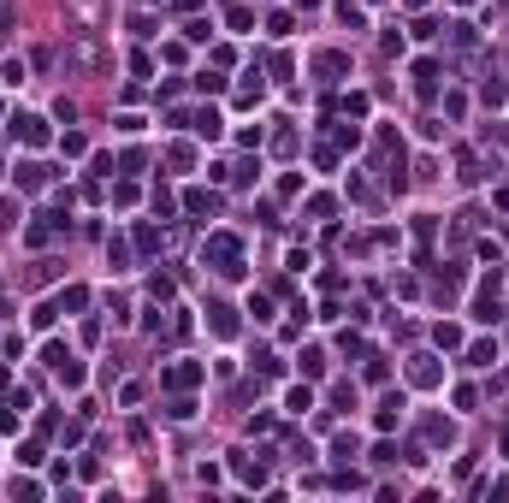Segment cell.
<instances>
[{
	"label": "cell",
	"mask_w": 509,
	"mask_h": 503,
	"mask_svg": "<svg viewBox=\"0 0 509 503\" xmlns=\"http://www.w3.org/2000/svg\"><path fill=\"white\" fill-rule=\"evenodd\" d=\"M202 261L214 266L219 279H237V272H243V243H237L231 231H214V237L202 243Z\"/></svg>",
	"instance_id": "1"
},
{
	"label": "cell",
	"mask_w": 509,
	"mask_h": 503,
	"mask_svg": "<svg viewBox=\"0 0 509 503\" xmlns=\"http://www.w3.org/2000/svg\"><path fill=\"white\" fill-rule=\"evenodd\" d=\"M48 178H54V166H42V160H24V166H18V190H42Z\"/></svg>",
	"instance_id": "2"
},
{
	"label": "cell",
	"mask_w": 509,
	"mask_h": 503,
	"mask_svg": "<svg viewBox=\"0 0 509 503\" xmlns=\"http://www.w3.org/2000/svg\"><path fill=\"white\" fill-rule=\"evenodd\" d=\"M18 136L42 148V142H48V125H42V118H30V113H24V118H18Z\"/></svg>",
	"instance_id": "3"
},
{
	"label": "cell",
	"mask_w": 509,
	"mask_h": 503,
	"mask_svg": "<svg viewBox=\"0 0 509 503\" xmlns=\"http://www.w3.org/2000/svg\"><path fill=\"white\" fill-rule=\"evenodd\" d=\"M433 83H438V65H433V59H421V65H415V89L433 95Z\"/></svg>",
	"instance_id": "4"
},
{
	"label": "cell",
	"mask_w": 509,
	"mask_h": 503,
	"mask_svg": "<svg viewBox=\"0 0 509 503\" xmlns=\"http://www.w3.org/2000/svg\"><path fill=\"white\" fill-rule=\"evenodd\" d=\"M314 65H320V77H326V83H337V77H344V54H320Z\"/></svg>",
	"instance_id": "5"
},
{
	"label": "cell",
	"mask_w": 509,
	"mask_h": 503,
	"mask_svg": "<svg viewBox=\"0 0 509 503\" xmlns=\"http://www.w3.org/2000/svg\"><path fill=\"white\" fill-rule=\"evenodd\" d=\"M408 373H415V379H421V385H433V379H438V367H433V355H415V367H408Z\"/></svg>",
	"instance_id": "6"
},
{
	"label": "cell",
	"mask_w": 509,
	"mask_h": 503,
	"mask_svg": "<svg viewBox=\"0 0 509 503\" xmlns=\"http://www.w3.org/2000/svg\"><path fill=\"white\" fill-rule=\"evenodd\" d=\"M497 314H503V308H497V296H492V290H486V296H480V302H474V320H497Z\"/></svg>",
	"instance_id": "7"
},
{
	"label": "cell",
	"mask_w": 509,
	"mask_h": 503,
	"mask_svg": "<svg viewBox=\"0 0 509 503\" xmlns=\"http://www.w3.org/2000/svg\"><path fill=\"white\" fill-rule=\"evenodd\" d=\"M337 24H349V30H362L367 18H362V6H349V0H344V6H337Z\"/></svg>",
	"instance_id": "8"
},
{
	"label": "cell",
	"mask_w": 509,
	"mask_h": 503,
	"mask_svg": "<svg viewBox=\"0 0 509 503\" xmlns=\"http://www.w3.org/2000/svg\"><path fill=\"white\" fill-rule=\"evenodd\" d=\"M59 385H83V367H77L72 355H65V361H59Z\"/></svg>",
	"instance_id": "9"
},
{
	"label": "cell",
	"mask_w": 509,
	"mask_h": 503,
	"mask_svg": "<svg viewBox=\"0 0 509 503\" xmlns=\"http://www.w3.org/2000/svg\"><path fill=\"white\" fill-rule=\"evenodd\" d=\"M468 361H474V367H486V361H497V350H492V343H474V350H468Z\"/></svg>",
	"instance_id": "10"
},
{
	"label": "cell",
	"mask_w": 509,
	"mask_h": 503,
	"mask_svg": "<svg viewBox=\"0 0 509 503\" xmlns=\"http://www.w3.org/2000/svg\"><path fill=\"white\" fill-rule=\"evenodd\" d=\"M291 409H296V414L314 409V391H308V385H296V391H291Z\"/></svg>",
	"instance_id": "11"
},
{
	"label": "cell",
	"mask_w": 509,
	"mask_h": 503,
	"mask_svg": "<svg viewBox=\"0 0 509 503\" xmlns=\"http://www.w3.org/2000/svg\"><path fill=\"white\" fill-rule=\"evenodd\" d=\"M196 136H219V113H202V118H196Z\"/></svg>",
	"instance_id": "12"
},
{
	"label": "cell",
	"mask_w": 509,
	"mask_h": 503,
	"mask_svg": "<svg viewBox=\"0 0 509 503\" xmlns=\"http://www.w3.org/2000/svg\"><path fill=\"white\" fill-rule=\"evenodd\" d=\"M166 385H196V367H166Z\"/></svg>",
	"instance_id": "13"
},
{
	"label": "cell",
	"mask_w": 509,
	"mask_h": 503,
	"mask_svg": "<svg viewBox=\"0 0 509 503\" xmlns=\"http://www.w3.org/2000/svg\"><path fill=\"white\" fill-rule=\"evenodd\" d=\"M408 6H426V0H408Z\"/></svg>",
	"instance_id": "14"
},
{
	"label": "cell",
	"mask_w": 509,
	"mask_h": 503,
	"mask_svg": "<svg viewBox=\"0 0 509 503\" xmlns=\"http://www.w3.org/2000/svg\"><path fill=\"white\" fill-rule=\"evenodd\" d=\"M456 6H474V0H456Z\"/></svg>",
	"instance_id": "15"
}]
</instances>
